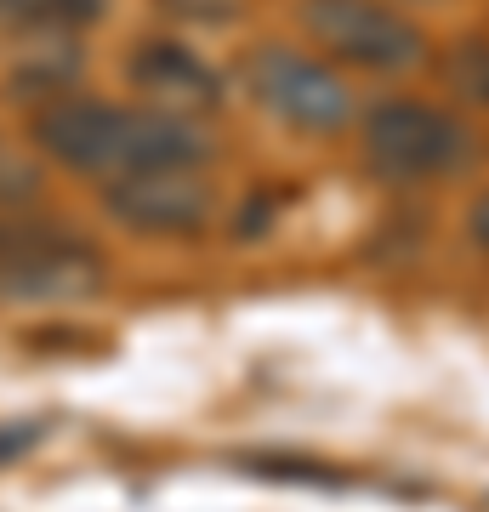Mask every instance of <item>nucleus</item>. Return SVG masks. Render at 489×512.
Wrapping results in <instances>:
<instances>
[{
	"label": "nucleus",
	"mask_w": 489,
	"mask_h": 512,
	"mask_svg": "<svg viewBox=\"0 0 489 512\" xmlns=\"http://www.w3.org/2000/svg\"><path fill=\"white\" fill-rule=\"evenodd\" d=\"M103 12V0H0V35H57Z\"/></svg>",
	"instance_id": "nucleus-8"
},
{
	"label": "nucleus",
	"mask_w": 489,
	"mask_h": 512,
	"mask_svg": "<svg viewBox=\"0 0 489 512\" xmlns=\"http://www.w3.org/2000/svg\"><path fill=\"white\" fill-rule=\"evenodd\" d=\"M245 80H251L256 103L273 120L308 131V137H330V131H342L353 120V92L342 86V74H330L325 63H313L302 52L262 46L245 63Z\"/></svg>",
	"instance_id": "nucleus-4"
},
{
	"label": "nucleus",
	"mask_w": 489,
	"mask_h": 512,
	"mask_svg": "<svg viewBox=\"0 0 489 512\" xmlns=\"http://www.w3.org/2000/svg\"><path fill=\"white\" fill-rule=\"evenodd\" d=\"M364 154L376 171L399 177V183H427V177H450L467 165L472 137L444 109L393 97V103H376L364 120Z\"/></svg>",
	"instance_id": "nucleus-2"
},
{
	"label": "nucleus",
	"mask_w": 489,
	"mask_h": 512,
	"mask_svg": "<svg viewBox=\"0 0 489 512\" xmlns=\"http://www.w3.org/2000/svg\"><path fill=\"white\" fill-rule=\"evenodd\" d=\"M131 86L143 97H154L160 109H217L222 80L200 52H188L177 40H148L131 52Z\"/></svg>",
	"instance_id": "nucleus-7"
},
{
	"label": "nucleus",
	"mask_w": 489,
	"mask_h": 512,
	"mask_svg": "<svg viewBox=\"0 0 489 512\" xmlns=\"http://www.w3.org/2000/svg\"><path fill=\"white\" fill-rule=\"evenodd\" d=\"M103 291V262L57 228H0V302H86Z\"/></svg>",
	"instance_id": "nucleus-3"
},
{
	"label": "nucleus",
	"mask_w": 489,
	"mask_h": 512,
	"mask_svg": "<svg viewBox=\"0 0 489 512\" xmlns=\"http://www.w3.org/2000/svg\"><path fill=\"white\" fill-rule=\"evenodd\" d=\"M35 143L63 171L80 177H143V171H200L211 160L205 137L188 114L165 109H114V103H46L35 114Z\"/></svg>",
	"instance_id": "nucleus-1"
},
{
	"label": "nucleus",
	"mask_w": 489,
	"mask_h": 512,
	"mask_svg": "<svg viewBox=\"0 0 489 512\" xmlns=\"http://www.w3.org/2000/svg\"><path fill=\"white\" fill-rule=\"evenodd\" d=\"M472 239H478V245L489 251V194H484L478 205H472Z\"/></svg>",
	"instance_id": "nucleus-13"
},
{
	"label": "nucleus",
	"mask_w": 489,
	"mask_h": 512,
	"mask_svg": "<svg viewBox=\"0 0 489 512\" xmlns=\"http://www.w3.org/2000/svg\"><path fill=\"white\" fill-rule=\"evenodd\" d=\"M109 217L131 234H200L211 222V188L194 171H143L109 183Z\"/></svg>",
	"instance_id": "nucleus-6"
},
{
	"label": "nucleus",
	"mask_w": 489,
	"mask_h": 512,
	"mask_svg": "<svg viewBox=\"0 0 489 512\" xmlns=\"http://www.w3.org/2000/svg\"><path fill=\"white\" fill-rule=\"evenodd\" d=\"M450 86L472 103H489V46H461L450 57Z\"/></svg>",
	"instance_id": "nucleus-11"
},
{
	"label": "nucleus",
	"mask_w": 489,
	"mask_h": 512,
	"mask_svg": "<svg viewBox=\"0 0 489 512\" xmlns=\"http://www.w3.org/2000/svg\"><path fill=\"white\" fill-rule=\"evenodd\" d=\"M74 74H80V52L29 57V63H23V69H18V80H12V86H18V92H40V97H46V103H57V92L69 86Z\"/></svg>",
	"instance_id": "nucleus-9"
},
{
	"label": "nucleus",
	"mask_w": 489,
	"mask_h": 512,
	"mask_svg": "<svg viewBox=\"0 0 489 512\" xmlns=\"http://www.w3.org/2000/svg\"><path fill=\"white\" fill-rule=\"evenodd\" d=\"M40 439H46V421H40V416L0 421V461H18V456H29V450H35Z\"/></svg>",
	"instance_id": "nucleus-12"
},
{
	"label": "nucleus",
	"mask_w": 489,
	"mask_h": 512,
	"mask_svg": "<svg viewBox=\"0 0 489 512\" xmlns=\"http://www.w3.org/2000/svg\"><path fill=\"white\" fill-rule=\"evenodd\" d=\"M302 29L330 57L370 74H399L421 57V35L381 0H302Z\"/></svg>",
	"instance_id": "nucleus-5"
},
{
	"label": "nucleus",
	"mask_w": 489,
	"mask_h": 512,
	"mask_svg": "<svg viewBox=\"0 0 489 512\" xmlns=\"http://www.w3.org/2000/svg\"><path fill=\"white\" fill-rule=\"evenodd\" d=\"M35 194H40V165L0 137V205L12 211V205H29Z\"/></svg>",
	"instance_id": "nucleus-10"
}]
</instances>
